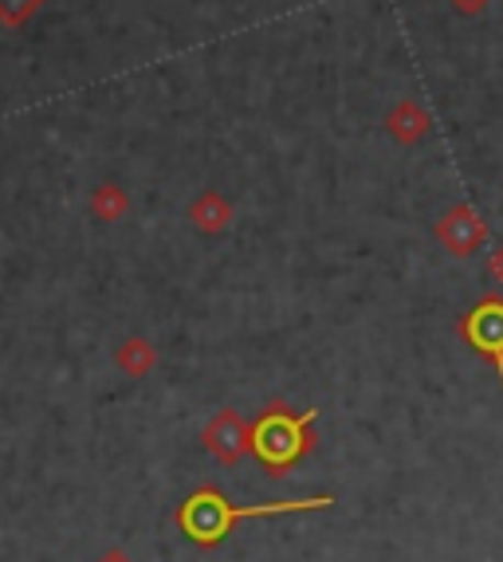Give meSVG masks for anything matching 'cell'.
Segmentation results:
<instances>
[{"label": "cell", "instance_id": "3957f363", "mask_svg": "<svg viewBox=\"0 0 503 562\" xmlns=\"http://www.w3.org/2000/svg\"><path fill=\"white\" fill-rule=\"evenodd\" d=\"M241 516H252V512H233V507L224 504L221 496H213V492H201V496H193L186 504V512H181V524H186V531L193 535V539H201V543H209V539H221L224 531H228V524Z\"/></svg>", "mask_w": 503, "mask_h": 562}, {"label": "cell", "instance_id": "6da1fadb", "mask_svg": "<svg viewBox=\"0 0 503 562\" xmlns=\"http://www.w3.org/2000/svg\"><path fill=\"white\" fill-rule=\"evenodd\" d=\"M308 422L311 417L295 422L288 413H268V417L256 425V432H252V449L260 452V460L268 469H288L291 460H299L308 452V432H303Z\"/></svg>", "mask_w": 503, "mask_h": 562}, {"label": "cell", "instance_id": "7a4b0ae2", "mask_svg": "<svg viewBox=\"0 0 503 562\" xmlns=\"http://www.w3.org/2000/svg\"><path fill=\"white\" fill-rule=\"evenodd\" d=\"M460 330H465V338L476 347V355H484L495 366V374L503 382V300H495V295L480 300L468 311V319Z\"/></svg>", "mask_w": 503, "mask_h": 562}, {"label": "cell", "instance_id": "277c9868", "mask_svg": "<svg viewBox=\"0 0 503 562\" xmlns=\"http://www.w3.org/2000/svg\"><path fill=\"white\" fill-rule=\"evenodd\" d=\"M495 272H500V280H503V256H500V263H495Z\"/></svg>", "mask_w": 503, "mask_h": 562}]
</instances>
